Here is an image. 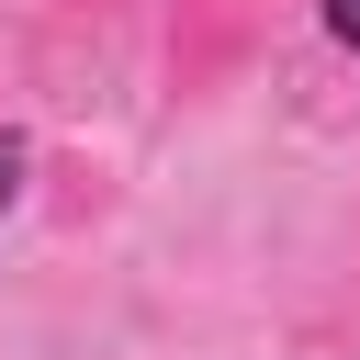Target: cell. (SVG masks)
I'll use <instances>...</instances> for the list:
<instances>
[{"label": "cell", "instance_id": "7a4b0ae2", "mask_svg": "<svg viewBox=\"0 0 360 360\" xmlns=\"http://www.w3.org/2000/svg\"><path fill=\"white\" fill-rule=\"evenodd\" d=\"M315 22H326V45H338V56H360V0H315Z\"/></svg>", "mask_w": 360, "mask_h": 360}, {"label": "cell", "instance_id": "6da1fadb", "mask_svg": "<svg viewBox=\"0 0 360 360\" xmlns=\"http://www.w3.org/2000/svg\"><path fill=\"white\" fill-rule=\"evenodd\" d=\"M281 0H169L158 11V90L169 101H225L259 56H270Z\"/></svg>", "mask_w": 360, "mask_h": 360}]
</instances>
